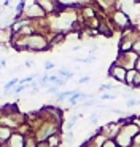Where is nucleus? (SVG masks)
I'll use <instances>...</instances> for the list:
<instances>
[{
	"mask_svg": "<svg viewBox=\"0 0 140 147\" xmlns=\"http://www.w3.org/2000/svg\"><path fill=\"white\" fill-rule=\"evenodd\" d=\"M139 133H140L139 126L134 121H129V123L123 125V128L118 133V136L115 138V142L118 144V147H131L132 146V139Z\"/></svg>",
	"mask_w": 140,
	"mask_h": 147,
	"instance_id": "nucleus-1",
	"label": "nucleus"
},
{
	"mask_svg": "<svg viewBox=\"0 0 140 147\" xmlns=\"http://www.w3.org/2000/svg\"><path fill=\"white\" fill-rule=\"evenodd\" d=\"M110 24L113 29L116 30H126L127 27L131 26V19H129V15L127 13H124L123 10H113L110 13Z\"/></svg>",
	"mask_w": 140,
	"mask_h": 147,
	"instance_id": "nucleus-2",
	"label": "nucleus"
},
{
	"mask_svg": "<svg viewBox=\"0 0 140 147\" xmlns=\"http://www.w3.org/2000/svg\"><path fill=\"white\" fill-rule=\"evenodd\" d=\"M137 59H139V56L134 51H124V53H118V56L115 59V64L124 67L126 70H132V69H135Z\"/></svg>",
	"mask_w": 140,
	"mask_h": 147,
	"instance_id": "nucleus-3",
	"label": "nucleus"
},
{
	"mask_svg": "<svg viewBox=\"0 0 140 147\" xmlns=\"http://www.w3.org/2000/svg\"><path fill=\"white\" fill-rule=\"evenodd\" d=\"M35 3L46 13V16L56 15V13H61V10H65V7L59 0H35Z\"/></svg>",
	"mask_w": 140,
	"mask_h": 147,
	"instance_id": "nucleus-4",
	"label": "nucleus"
},
{
	"mask_svg": "<svg viewBox=\"0 0 140 147\" xmlns=\"http://www.w3.org/2000/svg\"><path fill=\"white\" fill-rule=\"evenodd\" d=\"M22 16L27 19H30V21H35V19H41V18H46V13H45L43 10H41L40 7H38L35 2L30 5H27L26 8H24V13H22Z\"/></svg>",
	"mask_w": 140,
	"mask_h": 147,
	"instance_id": "nucleus-5",
	"label": "nucleus"
},
{
	"mask_svg": "<svg viewBox=\"0 0 140 147\" xmlns=\"http://www.w3.org/2000/svg\"><path fill=\"white\" fill-rule=\"evenodd\" d=\"M126 74H127V70L124 69V67L118 66V64H111V67L108 69V77L110 78H115L116 82H119V83H124L126 82Z\"/></svg>",
	"mask_w": 140,
	"mask_h": 147,
	"instance_id": "nucleus-6",
	"label": "nucleus"
},
{
	"mask_svg": "<svg viewBox=\"0 0 140 147\" xmlns=\"http://www.w3.org/2000/svg\"><path fill=\"white\" fill-rule=\"evenodd\" d=\"M24 141H26V136L19 134L18 131H13L11 138L8 139V142L5 146L7 147H24Z\"/></svg>",
	"mask_w": 140,
	"mask_h": 147,
	"instance_id": "nucleus-7",
	"label": "nucleus"
},
{
	"mask_svg": "<svg viewBox=\"0 0 140 147\" xmlns=\"http://www.w3.org/2000/svg\"><path fill=\"white\" fill-rule=\"evenodd\" d=\"M81 16L86 19V21H89V19H92V18H96V8L94 7H91V5H86V7H83L81 8Z\"/></svg>",
	"mask_w": 140,
	"mask_h": 147,
	"instance_id": "nucleus-8",
	"label": "nucleus"
},
{
	"mask_svg": "<svg viewBox=\"0 0 140 147\" xmlns=\"http://www.w3.org/2000/svg\"><path fill=\"white\" fill-rule=\"evenodd\" d=\"M11 134H13V129H10V128H7V126L0 125V144H2V146L8 142V139L11 138Z\"/></svg>",
	"mask_w": 140,
	"mask_h": 147,
	"instance_id": "nucleus-9",
	"label": "nucleus"
},
{
	"mask_svg": "<svg viewBox=\"0 0 140 147\" xmlns=\"http://www.w3.org/2000/svg\"><path fill=\"white\" fill-rule=\"evenodd\" d=\"M49 38V47H56V45H59V43H62L64 40L67 38V35L65 34H51V37H48Z\"/></svg>",
	"mask_w": 140,
	"mask_h": 147,
	"instance_id": "nucleus-10",
	"label": "nucleus"
},
{
	"mask_svg": "<svg viewBox=\"0 0 140 147\" xmlns=\"http://www.w3.org/2000/svg\"><path fill=\"white\" fill-rule=\"evenodd\" d=\"M46 144H48V147H61V144H62V134L61 133L53 134L51 138L46 139Z\"/></svg>",
	"mask_w": 140,
	"mask_h": 147,
	"instance_id": "nucleus-11",
	"label": "nucleus"
},
{
	"mask_svg": "<svg viewBox=\"0 0 140 147\" xmlns=\"http://www.w3.org/2000/svg\"><path fill=\"white\" fill-rule=\"evenodd\" d=\"M135 74H137L135 69L127 70V74H126V82H124V83L131 88V91H132V83H134V78H135Z\"/></svg>",
	"mask_w": 140,
	"mask_h": 147,
	"instance_id": "nucleus-12",
	"label": "nucleus"
},
{
	"mask_svg": "<svg viewBox=\"0 0 140 147\" xmlns=\"http://www.w3.org/2000/svg\"><path fill=\"white\" fill-rule=\"evenodd\" d=\"M37 139L33 134H27L26 136V141H24V147H37Z\"/></svg>",
	"mask_w": 140,
	"mask_h": 147,
	"instance_id": "nucleus-13",
	"label": "nucleus"
},
{
	"mask_svg": "<svg viewBox=\"0 0 140 147\" xmlns=\"http://www.w3.org/2000/svg\"><path fill=\"white\" fill-rule=\"evenodd\" d=\"M80 117H83V115H72V118L65 123V129H67V131H72V129H73L75 123L78 121V118H80Z\"/></svg>",
	"mask_w": 140,
	"mask_h": 147,
	"instance_id": "nucleus-14",
	"label": "nucleus"
},
{
	"mask_svg": "<svg viewBox=\"0 0 140 147\" xmlns=\"http://www.w3.org/2000/svg\"><path fill=\"white\" fill-rule=\"evenodd\" d=\"M16 85H19V78H11L8 83H5V86H3V90H5V93L7 91H11V90L15 88Z\"/></svg>",
	"mask_w": 140,
	"mask_h": 147,
	"instance_id": "nucleus-15",
	"label": "nucleus"
},
{
	"mask_svg": "<svg viewBox=\"0 0 140 147\" xmlns=\"http://www.w3.org/2000/svg\"><path fill=\"white\" fill-rule=\"evenodd\" d=\"M57 75H62V77L67 80V78H72V77H73V70H67V69H64V67H62V69L57 70Z\"/></svg>",
	"mask_w": 140,
	"mask_h": 147,
	"instance_id": "nucleus-16",
	"label": "nucleus"
},
{
	"mask_svg": "<svg viewBox=\"0 0 140 147\" xmlns=\"http://www.w3.org/2000/svg\"><path fill=\"white\" fill-rule=\"evenodd\" d=\"M137 104H140V99H139V98H131V99L126 101V107H127V109H131V107H135Z\"/></svg>",
	"mask_w": 140,
	"mask_h": 147,
	"instance_id": "nucleus-17",
	"label": "nucleus"
},
{
	"mask_svg": "<svg viewBox=\"0 0 140 147\" xmlns=\"http://www.w3.org/2000/svg\"><path fill=\"white\" fill-rule=\"evenodd\" d=\"M115 83H103L99 86V91H108V90H115Z\"/></svg>",
	"mask_w": 140,
	"mask_h": 147,
	"instance_id": "nucleus-18",
	"label": "nucleus"
},
{
	"mask_svg": "<svg viewBox=\"0 0 140 147\" xmlns=\"http://www.w3.org/2000/svg\"><path fill=\"white\" fill-rule=\"evenodd\" d=\"M57 90H59V86H57V85H49L48 88H46V93H49V94H54V96H56L57 93H59Z\"/></svg>",
	"mask_w": 140,
	"mask_h": 147,
	"instance_id": "nucleus-19",
	"label": "nucleus"
},
{
	"mask_svg": "<svg viewBox=\"0 0 140 147\" xmlns=\"http://www.w3.org/2000/svg\"><path fill=\"white\" fill-rule=\"evenodd\" d=\"M64 141H65L67 144H72V141H73V133H72V131H67V134L64 136Z\"/></svg>",
	"mask_w": 140,
	"mask_h": 147,
	"instance_id": "nucleus-20",
	"label": "nucleus"
},
{
	"mask_svg": "<svg viewBox=\"0 0 140 147\" xmlns=\"http://www.w3.org/2000/svg\"><path fill=\"white\" fill-rule=\"evenodd\" d=\"M102 147H118V144L115 142V139H107L105 142H103Z\"/></svg>",
	"mask_w": 140,
	"mask_h": 147,
	"instance_id": "nucleus-21",
	"label": "nucleus"
},
{
	"mask_svg": "<svg viewBox=\"0 0 140 147\" xmlns=\"http://www.w3.org/2000/svg\"><path fill=\"white\" fill-rule=\"evenodd\" d=\"M56 67V64L53 63V61H46L45 63V70H51V69H54Z\"/></svg>",
	"mask_w": 140,
	"mask_h": 147,
	"instance_id": "nucleus-22",
	"label": "nucleus"
},
{
	"mask_svg": "<svg viewBox=\"0 0 140 147\" xmlns=\"http://www.w3.org/2000/svg\"><path fill=\"white\" fill-rule=\"evenodd\" d=\"M115 98H116V94H115V93H111V94L103 93V94H102V99H115Z\"/></svg>",
	"mask_w": 140,
	"mask_h": 147,
	"instance_id": "nucleus-23",
	"label": "nucleus"
},
{
	"mask_svg": "<svg viewBox=\"0 0 140 147\" xmlns=\"http://www.w3.org/2000/svg\"><path fill=\"white\" fill-rule=\"evenodd\" d=\"M89 80H91V77H89V75H85V77H81L80 80H78V83H80V85H83V83H88Z\"/></svg>",
	"mask_w": 140,
	"mask_h": 147,
	"instance_id": "nucleus-24",
	"label": "nucleus"
},
{
	"mask_svg": "<svg viewBox=\"0 0 140 147\" xmlns=\"http://www.w3.org/2000/svg\"><path fill=\"white\" fill-rule=\"evenodd\" d=\"M89 120H91V123H97V114L89 115Z\"/></svg>",
	"mask_w": 140,
	"mask_h": 147,
	"instance_id": "nucleus-25",
	"label": "nucleus"
},
{
	"mask_svg": "<svg viewBox=\"0 0 140 147\" xmlns=\"http://www.w3.org/2000/svg\"><path fill=\"white\" fill-rule=\"evenodd\" d=\"M33 66V61L32 59H27L26 63H24V67H32Z\"/></svg>",
	"mask_w": 140,
	"mask_h": 147,
	"instance_id": "nucleus-26",
	"label": "nucleus"
},
{
	"mask_svg": "<svg viewBox=\"0 0 140 147\" xmlns=\"http://www.w3.org/2000/svg\"><path fill=\"white\" fill-rule=\"evenodd\" d=\"M81 48H83L81 45H73V47H72V50H73V51H80Z\"/></svg>",
	"mask_w": 140,
	"mask_h": 147,
	"instance_id": "nucleus-27",
	"label": "nucleus"
},
{
	"mask_svg": "<svg viewBox=\"0 0 140 147\" xmlns=\"http://www.w3.org/2000/svg\"><path fill=\"white\" fill-rule=\"evenodd\" d=\"M7 66V59H0V69Z\"/></svg>",
	"mask_w": 140,
	"mask_h": 147,
	"instance_id": "nucleus-28",
	"label": "nucleus"
},
{
	"mask_svg": "<svg viewBox=\"0 0 140 147\" xmlns=\"http://www.w3.org/2000/svg\"><path fill=\"white\" fill-rule=\"evenodd\" d=\"M37 147H48V144H46V141H45V142H38Z\"/></svg>",
	"mask_w": 140,
	"mask_h": 147,
	"instance_id": "nucleus-29",
	"label": "nucleus"
},
{
	"mask_svg": "<svg viewBox=\"0 0 140 147\" xmlns=\"http://www.w3.org/2000/svg\"><path fill=\"white\" fill-rule=\"evenodd\" d=\"M0 147H3V146H2V144H0Z\"/></svg>",
	"mask_w": 140,
	"mask_h": 147,
	"instance_id": "nucleus-30",
	"label": "nucleus"
},
{
	"mask_svg": "<svg viewBox=\"0 0 140 147\" xmlns=\"http://www.w3.org/2000/svg\"><path fill=\"white\" fill-rule=\"evenodd\" d=\"M3 147H7V146H5V144H3Z\"/></svg>",
	"mask_w": 140,
	"mask_h": 147,
	"instance_id": "nucleus-31",
	"label": "nucleus"
}]
</instances>
